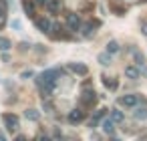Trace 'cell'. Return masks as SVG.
<instances>
[{
  "label": "cell",
  "instance_id": "cell-2",
  "mask_svg": "<svg viewBox=\"0 0 147 141\" xmlns=\"http://www.w3.org/2000/svg\"><path fill=\"white\" fill-rule=\"evenodd\" d=\"M81 18H79V14L77 12H69L67 14V30H71V32H79L81 30Z\"/></svg>",
  "mask_w": 147,
  "mask_h": 141
},
{
  "label": "cell",
  "instance_id": "cell-18",
  "mask_svg": "<svg viewBox=\"0 0 147 141\" xmlns=\"http://www.w3.org/2000/svg\"><path fill=\"white\" fill-rule=\"evenodd\" d=\"M24 117L30 119V121H38V119H40V111H38V109H26V111H24Z\"/></svg>",
  "mask_w": 147,
  "mask_h": 141
},
{
  "label": "cell",
  "instance_id": "cell-5",
  "mask_svg": "<svg viewBox=\"0 0 147 141\" xmlns=\"http://www.w3.org/2000/svg\"><path fill=\"white\" fill-rule=\"evenodd\" d=\"M81 103L85 107H93L97 103V93L93 89H83V95H81Z\"/></svg>",
  "mask_w": 147,
  "mask_h": 141
},
{
  "label": "cell",
  "instance_id": "cell-25",
  "mask_svg": "<svg viewBox=\"0 0 147 141\" xmlns=\"http://www.w3.org/2000/svg\"><path fill=\"white\" fill-rule=\"evenodd\" d=\"M141 34H143V36H147V20H143V22H141Z\"/></svg>",
  "mask_w": 147,
  "mask_h": 141
},
{
  "label": "cell",
  "instance_id": "cell-33",
  "mask_svg": "<svg viewBox=\"0 0 147 141\" xmlns=\"http://www.w3.org/2000/svg\"><path fill=\"white\" fill-rule=\"evenodd\" d=\"M57 141H65V139H57Z\"/></svg>",
  "mask_w": 147,
  "mask_h": 141
},
{
  "label": "cell",
  "instance_id": "cell-24",
  "mask_svg": "<svg viewBox=\"0 0 147 141\" xmlns=\"http://www.w3.org/2000/svg\"><path fill=\"white\" fill-rule=\"evenodd\" d=\"M10 26H12L14 30H20V28H22V24H20V20H12V24H10Z\"/></svg>",
  "mask_w": 147,
  "mask_h": 141
},
{
  "label": "cell",
  "instance_id": "cell-20",
  "mask_svg": "<svg viewBox=\"0 0 147 141\" xmlns=\"http://www.w3.org/2000/svg\"><path fill=\"white\" fill-rule=\"evenodd\" d=\"M24 12L34 20L36 16H34V2H32V0H24Z\"/></svg>",
  "mask_w": 147,
  "mask_h": 141
},
{
  "label": "cell",
  "instance_id": "cell-19",
  "mask_svg": "<svg viewBox=\"0 0 147 141\" xmlns=\"http://www.w3.org/2000/svg\"><path fill=\"white\" fill-rule=\"evenodd\" d=\"M101 127H103V131H105L107 135H113V131H115V123H113L111 119H105V121L101 123Z\"/></svg>",
  "mask_w": 147,
  "mask_h": 141
},
{
  "label": "cell",
  "instance_id": "cell-30",
  "mask_svg": "<svg viewBox=\"0 0 147 141\" xmlns=\"http://www.w3.org/2000/svg\"><path fill=\"white\" fill-rule=\"evenodd\" d=\"M14 141H28V139H26V137H24V135H18V137H16V139H14Z\"/></svg>",
  "mask_w": 147,
  "mask_h": 141
},
{
  "label": "cell",
  "instance_id": "cell-8",
  "mask_svg": "<svg viewBox=\"0 0 147 141\" xmlns=\"http://www.w3.org/2000/svg\"><path fill=\"white\" fill-rule=\"evenodd\" d=\"M99 20H89V22H85V24H81V32H83V36H87V38H91L93 34H95V28H99Z\"/></svg>",
  "mask_w": 147,
  "mask_h": 141
},
{
  "label": "cell",
  "instance_id": "cell-17",
  "mask_svg": "<svg viewBox=\"0 0 147 141\" xmlns=\"http://www.w3.org/2000/svg\"><path fill=\"white\" fill-rule=\"evenodd\" d=\"M105 51H107L109 55H117V53L121 51V47H119V43H117V40H109V43H107V49H105Z\"/></svg>",
  "mask_w": 147,
  "mask_h": 141
},
{
  "label": "cell",
  "instance_id": "cell-4",
  "mask_svg": "<svg viewBox=\"0 0 147 141\" xmlns=\"http://www.w3.org/2000/svg\"><path fill=\"white\" fill-rule=\"evenodd\" d=\"M49 36H51V38H55V40H63V38H69V34L65 32V28H63L61 24H57V22H53V24H51Z\"/></svg>",
  "mask_w": 147,
  "mask_h": 141
},
{
  "label": "cell",
  "instance_id": "cell-27",
  "mask_svg": "<svg viewBox=\"0 0 147 141\" xmlns=\"http://www.w3.org/2000/svg\"><path fill=\"white\" fill-rule=\"evenodd\" d=\"M32 77V71H24V73H20V79H30Z\"/></svg>",
  "mask_w": 147,
  "mask_h": 141
},
{
  "label": "cell",
  "instance_id": "cell-16",
  "mask_svg": "<svg viewBox=\"0 0 147 141\" xmlns=\"http://www.w3.org/2000/svg\"><path fill=\"white\" fill-rule=\"evenodd\" d=\"M97 61H99V65H101V67H109V65L113 63V55H109L107 51H103V53H99Z\"/></svg>",
  "mask_w": 147,
  "mask_h": 141
},
{
  "label": "cell",
  "instance_id": "cell-14",
  "mask_svg": "<svg viewBox=\"0 0 147 141\" xmlns=\"http://www.w3.org/2000/svg\"><path fill=\"white\" fill-rule=\"evenodd\" d=\"M101 81H103V85H105L109 91H117V89H119V81H117L115 77H107V75H105V77H101Z\"/></svg>",
  "mask_w": 147,
  "mask_h": 141
},
{
  "label": "cell",
  "instance_id": "cell-9",
  "mask_svg": "<svg viewBox=\"0 0 147 141\" xmlns=\"http://www.w3.org/2000/svg\"><path fill=\"white\" fill-rule=\"evenodd\" d=\"M67 67H69L71 73H75V75H79V77H85V75L89 73L87 65H83V63H69Z\"/></svg>",
  "mask_w": 147,
  "mask_h": 141
},
{
  "label": "cell",
  "instance_id": "cell-6",
  "mask_svg": "<svg viewBox=\"0 0 147 141\" xmlns=\"http://www.w3.org/2000/svg\"><path fill=\"white\" fill-rule=\"evenodd\" d=\"M67 119H69L71 125H79V123L85 121V111H83V109H73V111H69Z\"/></svg>",
  "mask_w": 147,
  "mask_h": 141
},
{
  "label": "cell",
  "instance_id": "cell-7",
  "mask_svg": "<svg viewBox=\"0 0 147 141\" xmlns=\"http://www.w3.org/2000/svg\"><path fill=\"white\" fill-rule=\"evenodd\" d=\"M2 121H4V127H6L8 131H16V127H18V117H16L14 113H4V115H2Z\"/></svg>",
  "mask_w": 147,
  "mask_h": 141
},
{
  "label": "cell",
  "instance_id": "cell-23",
  "mask_svg": "<svg viewBox=\"0 0 147 141\" xmlns=\"http://www.w3.org/2000/svg\"><path fill=\"white\" fill-rule=\"evenodd\" d=\"M6 14V0H0V18Z\"/></svg>",
  "mask_w": 147,
  "mask_h": 141
},
{
  "label": "cell",
  "instance_id": "cell-3",
  "mask_svg": "<svg viewBox=\"0 0 147 141\" xmlns=\"http://www.w3.org/2000/svg\"><path fill=\"white\" fill-rule=\"evenodd\" d=\"M117 103H119L121 107H129V109H133V107L139 105V95H135V93H127V95L119 97Z\"/></svg>",
  "mask_w": 147,
  "mask_h": 141
},
{
  "label": "cell",
  "instance_id": "cell-15",
  "mask_svg": "<svg viewBox=\"0 0 147 141\" xmlns=\"http://www.w3.org/2000/svg\"><path fill=\"white\" fill-rule=\"evenodd\" d=\"M131 55H133V65H135L137 69L145 65V55H143L141 51H137V49H133V51H131Z\"/></svg>",
  "mask_w": 147,
  "mask_h": 141
},
{
  "label": "cell",
  "instance_id": "cell-10",
  "mask_svg": "<svg viewBox=\"0 0 147 141\" xmlns=\"http://www.w3.org/2000/svg\"><path fill=\"white\" fill-rule=\"evenodd\" d=\"M51 20L49 18H34V26H36V30H40V32H45V34H49V30H51Z\"/></svg>",
  "mask_w": 147,
  "mask_h": 141
},
{
  "label": "cell",
  "instance_id": "cell-29",
  "mask_svg": "<svg viewBox=\"0 0 147 141\" xmlns=\"http://www.w3.org/2000/svg\"><path fill=\"white\" fill-rule=\"evenodd\" d=\"M32 2H34L36 6H45V2H47V0H32Z\"/></svg>",
  "mask_w": 147,
  "mask_h": 141
},
{
  "label": "cell",
  "instance_id": "cell-32",
  "mask_svg": "<svg viewBox=\"0 0 147 141\" xmlns=\"http://www.w3.org/2000/svg\"><path fill=\"white\" fill-rule=\"evenodd\" d=\"M111 141H121V139H117V137H113V139H111Z\"/></svg>",
  "mask_w": 147,
  "mask_h": 141
},
{
  "label": "cell",
  "instance_id": "cell-1",
  "mask_svg": "<svg viewBox=\"0 0 147 141\" xmlns=\"http://www.w3.org/2000/svg\"><path fill=\"white\" fill-rule=\"evenodd\" d=\"M61 75H63V71H61V69H49V71H45V73H42V75H38V77L42 79V83L57 85V81L61 79Z\"/></svg>",
  "mask_w": 147,
  "mask_h": 141
},
{
  "label": "cell",
  "instance_id": "cell-26",
  "mask_svg": "<svg viewBox=\"0 0 147 141\" xmlns=\"http://www.w3.org/2000/svg\"><path fill=\"white\" fill-rule=\"evenodd\" d=\"M18 51L26 53V51H28V43H20V45H18Z\"/></svg>",
  "mask_w": 147,
  "mask_h": 141
},
{
  "label": "cell",
  "instance_id": "cell-22",
  "mask_svg": "<svg viewBox=\"0 0 147 141\" xmlns=\"http://www.w3.org/2000/svg\"><path fill=\"white\" fill-rule=\"evenodd\" d=\"M10 49H12L10 38H6V36H0V51H2V53H8Z\"/></svg>",
  "mask_w": 147,
  "mask_h": 141
},
{
  "label": "cell",
  "instance_id": "cell-31",
  "mask_svg": "<svg viewBox=\"0 0 147 141\" xmlns=\"http://www.w3.org/2000/svg\"><path fill=\"white\" fill-rule=\"evenodd\" d=\"M0 141H6V137H4V135H0Z\"/></svg>",
  "mask_w": 147,
  "mask_h": 141
},
{
  "label": "cell",
  "instance_id": "cell-21",
  "mask_svg": "<svg viewBox=\"0 0 147 141\" xmlns=\"http://www.w3.org/2000/svg\"><path fill=\"white\" fill-rule=\"evenodd\" d=\"M123 119H125L123 111H119V109H113V111H111V121H113V123H123Z\"/></svg>",
  "mask_w": 147,
  "mask_h": 141
},
{
  "label": "cell",
  "instance_id": "cell-28",
  "mask_svg": "<svg viewBox=\"0 0 147 141\" xmlns=\"http://www.w3.org/2000/svg\"><path fill=\"white\" fill-rule=\"evenodd\" d=\"M38 141H53V139H51L49 135H40V137H38Z\"/></svg>",
  "mask_w": 147,
  "mask_h": 141
},
{
  "label": "cell",
  "instance_id": "cell-13",
  "mask_svg": "<svg viewBox=\"0 0 147 141\" xmlns=\"http://www.w3.org/2000/svg\"><path fill=\"white\" fill-rule=\"evenodd\" d=\"M125 77H127L129 81H137V79L141 77V73H139V69H137L135 65H127V67H125Z\"/></svg>",
  "mask_w": 147,
  "mask_h": 141
},
{
  "label": "cell",
  "instance_id": "cell-12",
  "mask_svg": "<svg viewBox=\"0 0 147 141\" xmlns=\"http://www.w3.org/2000/svg\"><path fill=\"white\" fill-rule=\"evenodd\" d=\"M133 119H137V121H145L147 119V107L145 105H137V107H133Z\"/></svg>",
  "mask_w": 147,
  "mask_h": 141
},
{
  "label": "cell",
  "instance_id": "cell-11",
  "mask_svg": "<svg viewBox=\"0 0 147 141\" xmlns=\"http://www.w3.org/2000/svg\"><path fill=\"white\" fill-rule=\"evenodd\" d=\"M61 6H63L61 0H47V2H45V8L49 10V14H59Z\"/></svg>",
  "mask_w": 147,
  "mask_h": 141
}]
</instances>
